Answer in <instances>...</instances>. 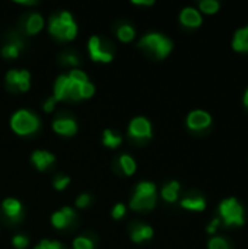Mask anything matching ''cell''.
<instances>
[{
  "instance_id": "obj_1",
  "label": "cell",
  "mask_w": 248,
  "mask_h": 249,
  "mask_svg": "<svg viewBox=\"0 0 248 249\" xmlns=\"http://www.w3.org/2000/svg\"><path fill=\"white\" fill-rule=\"evenodd\" d=\"M48 31L60 41L73 39L77 34V25L67 10H61L53 15L48 20Z\"/></svg>"
},
{
  "instance_id": "obj_2",
  "label": "cell",
  "mask_w": 248,
  "mask_h": 249,
  "mask_svg": "<svg viewBox=\"0 0 248 249\" xmlns=\"http://www.w3.org/2000/svg\"><path fill=\"white\" fill-rule=\"evenodd\" d=\"M156 204V187L149 181L139 182L130 200V209L136 212L152 210Z\"/></svg>"
},
{
  "instance_id": "obj_3",
  "label": "cell",
  "mask_w": 248,
  "mask_h": 249,
  "mask_svg": "<svg viewBox=\"0 0 248 249\" xmlns=\"http://www.w3.org/2000/svg\"><path fill=\"white\" fill-rule=\"evenodd\" d=\"M10 127L19 136H29L39 128V120L28 109H19L10 118Z\"/></svg>"
},
{
  "instance_id": "obj_4",
  "label": "cell",
  "mask_w": 248,
  "mask_h": 249,
  "mask_svg": "<svg viewBox=\"0 0 248 249\" xmlns=\"http://www.w3.org/2000/svg\"><path fill=\"white\" fill-rule=\"evenodd\" d=\"M139 47L151 51L156 58H165L172 50V41L161 34L151 32L139 41Z\"/></svg>"
},
{
  "instance_id": "obj_5",
  "label": "cell",
  "mask_w": 248,
  "mask_h": 249,
  "mask_svg": "<svg viewBox=\"0 0 248 249\" xmlns=\"http://www.w3.org/2000/svg\"><path fill=\"white\" fill-rule=\"evenodd\" d=\"M219 214L227 226H243L246 222L244 209L234 197L225 198L219 204Z\"/></svg>"
},
{
  "instance_id": "obj_6",
  "label": "cell",
  "mask_w": 248,
  "mask_h": 249,
  "mask_svg": "<svg viewBox=\"0 0 248 249\" xmlns=\"http://www.w3.org/2000/svg\"><path fill=\"white\" fill-rule=\"evenodd\" d=\"M6 82L16 88L20 92H26L31 86V74L28 70H16V69H12L7 71L6 74Z\"/></svg>"
},
{
  "instance_id": "obj_7",
  "label": "cell",
  "mask_w": 248,
  "mask_h": 249,
  "mask_svg": "<svg viewBox=\"0 0 248 249\" xmlns=\"http://www.w3.org/2000/svg\"><path fill=\"white\" fill-rule=\"evenodd\" d=\"M129 134L133 139H151L152 137V125L148 118L136 117L129 124Z\"/></svg>"
},
{
  "instance_id": "obj_8",
  "label": "cell",
  "mask_w": 248,
  "mask_h": 249,
  "mask_svg": "<svg viewBox=\"0 0 248 249\" xmlns=\"http://www.w3.org/2000/svg\"><path fill=\"white\" fill-rule=\"evenodd\" d=\"M212 124V117L209 112L202 111V109H196L191 111L187 115V127L193 131H200L208 128Z\"/></svg>"
},
{
  "instance_id": "obj_9",
  "label": "cell",
  "mask_w": 248,
  "mask_h": 249,
  "mask_svg": "<svg viewBox=\"0 0 248 249\" xmlns=\"http://www.w3.org/2000/svg\"><path fill=\"white\" fill-rule=\"evenodd\" d=\"M88 50H89V54H91V58L94 61H101V63H110L113 60V54L107 50H102V44H101V39L94 35L89 38V42H88Z\"/></svg>"
},
{
  "instance_id": "obj_10",
  "label": "cell",
  "mask_w": 248,
  "mask_h": 249,
  "mask_svg": "<svg viewBox=\"0 0 248 249\" xmlns=\"http://www.w3.org/2000/svg\"><path fill=\"white\" fill-rule=\"evenodd\" d=\"M1 210L4 213V216L12 220V222H19L23 217V210H22V204L19 200L16 198H6L1 203Z\"/></svg>"
},
{
  "instance_id": "obj_11",
  "label": "cell",
  "mask_w": 248,
  "mask_h": 249,
  "mask_svg": "<svg viewBox=\"0 0 248 249\" xmlns=\"http://www.w3.org/2000/svg\"><path fill=\"white\" fill-rule=\"evenodd\" d=\"M75 217H76V213L70 207H63L61 210L53 213L51 223L56 229H66L73 223Z\"/></svg>"
},
{
  "instance_id": "obj_12",
  "label": "cell",
  "mask_w": 248,
  "mask_h": 249,
  "mask_svg": "<svg viewBox=\"0 0 248 249\" xmlns=\"http://www.w3.org/2000/svg\"><path fill=\"white\" fill-rule=\"evenodd\" d=\"M56 160V156L47 150H35L31 155V162L38 171H45L50 165H53Z\"/></svg>"
},
{
  "instance_id": "obj_13",
  "label": "cell",
  "mask_w": 248,
  "mask_h": 249,
  "mask_svg": "<svg viewBox=\"0 0 248 249\" xmlns=\"http://www.w3.org/2000/svg\"><path fill=\"white\" fill-rule=\"evenodd\" d=\"M53 130L61 136H73L77 131V124L73 118H56L53 121Z\"/></svg>"
},
{
  "instance_id": "obj_14",
  "label": "cell",
  "mask_w": 248,
  "mask_h": 249,
  "mask_svg": "<svg viewBox=\"0 0 248 249\" xmlns=\"http://www.w3.org/2000/svg\"><path fill=\"white\" fill-rule=\"evenodd\" d=\"M180 20L184 26L197 28L202 25V15L194 7H184L180 13Z\"/></svg>"
},
{
  "instance_id": "obj_15",
  "label": "cell",
  "mask_w": 248,
  "mask_h": 249,
  "mask_svg": "<svg viewBox=\"0 0 248 249\" xmlns=\"http://www.w3.org/2000/svg\"><path fill=\"white\" fill-rule=\"evenodd\" d=\"M69 90H70V80H69L67 74L58 76L56 83H54V95H53V98L56 101L69 99Z\"/></svg>"
},
{
  "instance_id": "obj_16",
  "label": "cell",
  "mask_w": 248,
  "mask_h": 249,
  "mask_svg": "<svg viewBox=\"0 0 248 249\" xmlns=\"http://www.w3.org/2000/svg\"><path fill=\"white\" fill-rule=\"evenodd\" d=\"M130 236H132V241H133V242L139 244V242H143V241L151 239V238L153 236V229H152L149 225H142V223H139V225H134V226H133Z\"/></svg>"
},
{
  "instance_id": "obj_17",
  "label": "cell",
  "mask_w": 248,
  "mask_h": 249,
  "mask_svg": "<svg viewBox=\"0 0 248 249\" xmlns=\"http://www.w3.org/2000/svg\"><path fill=\"white\" fill-rule=\"evenodd\" d=\"M232 48L238 53H248V25L235 32L232 39Z\"/></svg>"
},
{
  "instance_id": "obj_18",
  "label": "cell",
  "mask_w": 248,
  "mask_h": 249,
  "mask_svg": "<svg viewBox=\"0 0 248 249\" xmlns=\"http://www.w3.org/2000/svg\"><path fill=\"white\" fill-rule=\"evenodd\" d=\"M178 191H180V182L177 181H171L168 182L167 185H164L162 191H161V196L165 201L168 203H175L177 198H178Z\"/></svg>"
},
{
  "instance_id": "obj_19",
  "label": "cell",
  "mask_w": 248,
  "mask_h": 249,
  "mask_svg": "<svg viewBox=\"0 0 248 249\" xmlns=\"http://www.w3.org/2000/svg\"><path fill=\"white\" fill-rule=\"evenodd\" d=\"M181 207L190 212H203L206 209V201L203 197H187L181 201Z\"/></svg>"
},
{
  "instance_id": "obj_20",
  "label": "cell",
  "mask_w": 248,
  "mask_h": 249,
  "mask_svg": "<svg viewBox=\"0 0 248 249\" xmlns=\"http://www.w3.org/2000/svg\"><path fill=\"white\" fill-rule=\"evenodd\" d=\"M44 26V19L39 13H31L26 19V32L34 35L39 32Z\"/></svg>"
},
{
  "instance_id": "obj_21",
  "label": "cell",
  "mask_w": 248,
  "mask_h": 249,
  "mask_svg": "<svg viewBox=\"0 0 248 249\" xmlns=\"http://www.w3.org/2000/svg\"><path fill=\"white\" fill-rule=\"evenodd\" d=\"M102 143L107 146V147H111V149H115L117 146L121 144V137L115 133H113L111 130H104L102 133Z\"/></svg>"
},
{
  "instance_id": "obj_22",
  "label": "cell",
  "mask_w": 248,
  "mask_h": 249,
  "mask_svg": "<svg viewBox=\"0 0 248 249\" xmlns=\"http://www.w3.org/2000/svg\"><path fill=\"white\" fill-rule=\"evenodd\" d=\"M120 166L126 175H133L136 172V160L130 155L120 156Z\"/></svg>"
},
{
  "instance_id": "obj_23",
  "label": "cell",
  "mask_w": 248,
  "mask_h": 249,
  "mask_svg": "<svg viewBox=\"0 0 248 249\" xmlns=\"http://www.w3.org/2000/svg\"><path fill=\"white\" fill-rule=\"evenodd\" d=\"M22 48V44L19 41H13V42H9L6 44L3 48H1V55L6 57V58H15L19 55V51Z\"/></svg>"
},
{
  "instance_id": "obj_24",
  "label": "cell",
  "mask_w": 248,
  "mask_h": 249,
  "mask_svg": "<svg viewBox=\"0 0 248 249\" xmlns=\"http://www.w3.org/2000/svg\"><path fill=\"white\" fill-rule=\"evenodd\" d=\"M117 36L123 41V42H129L134 38V29L133 26L123 23L118 29H117Z\"/></svg>"
},
{
  "instance_id": "obj_25",
  "label": "cell",
  "mask_w": 248,
  "mask_h": 249,
  "mask_svg": "<svg viewBox=\"0 0 248 249\" xmlns=\"http://www.w3.org/2000/svg\"><path fill=\"white\" fill-rule=\"evenodd\" d=\"M199 7H200V10H202L203 13H206V15H213V13H216V12L219 10L221 4H219V1H216V0H202V1L199 3Z\"/></svg>"
},
{
  "instance_id": "obj_26",
  "label": "cell",
  "mask_w": 248,
  "mask_h": 249,
  "mask_svg": "<svg viewBox=\"0 0 248 249\" xmlns=\"http://www.w3.org/2000/svg\"><path fill=\"white\" fill-rule=\"evenodd\" d=\"M67 77L70 79L72 83L79 85V86H82V85H85L86 82H89V80H88V76H86L82 70H77V69L70 70V73L67 74Z\"/></svg>"
},
{
  "instance_id": "obj_27",
  "label": "cell",
  "mask_w": 248,
  "mask_h": 249,
  "mask_svg": "<svg viewBox=\"0 0 248 249\" xmlns=\"http://www.w3.org/2000/svg\"><path fill=\"white\" fill-rule=\"evenodd\" d=\"M75 249H94V241L88 236H77L73 241Z\"/></svg>"
},
{
  "instance_id": "obj_28",
  "label": "cell",
  "mask_w": 248,
  "mask_h": 249,
  "mask_svg": "<svg viewBox=\"0 0 248 249\" xmlns=\"http://www.w3.org/2000/svg\"><path fill=\"white\" fill-rule=\"evenodd\" d=\"M209 249H229V244L227 242L225 238L213 236V238L209 241Z\"/></svg>"
},
{
  "instance_id": "obj_29",
  "label": "cell",
  "mask_w": 248,
  "mask_h": 249,
  "mask_svg": "<svg viewBox=\"0 0 248 249\" xmlns=\"http://www.w3.org/2000/svg\"><path fill=\"white\" fill-rule=\"evenodd\" d=\"M69 182H70V178L69 177H66V175H57L54 178V181H53V185H54V188L57 191H61V190H64L69 185Z\"/></svg>"
},
{
  "instance_id": "obj_30",
  "label": "cell",
  "mask_w": 248,
  "mask_h": 249,
  "mask_svg": "<svg viewBox=\"0 0 248 249\" xmlns=\"http://www.w3.org/2000/svg\"><path fill=\"white\" fill-rule=\"evenodd\" d=\"M34 249H66L60 242L57 241H48V239H44L41 241L37 247Z\"/></svg>"
},
{
  "instance_id": "obj_31",
  "label": "cell",
  "mask_w": 248,
  "mask_h": 249,
  "mask_svg": "<svg viewBox=\"0 0 248 249\" xmlns=\"http://www.w3.org/2000/svg\"><path fill=\"white\" fill-rule=\"evenodd\" d=\"M28 244H29V241H28V238H26L25 235L18 233V235H15V236L12 238V245H13L16 249L26 248V247H28Z\"/></svg>"
},
{
  "instance_id": "obj_32",
  "label": "cell",
  "mask_w": 248,
  "mask_h": 249,
  "mask_svg": "<svg viewBox=\"0 0 248 249\" xmlns=\"http://www.w3.org/2000/svg\"><path fill=\"white\" fill-rule=\"evenodd\" d=\"M95 93V88L91 82H86L85 85L80 86V99H86L91 98Z\"/></svg>"
},
{
  "instance_id": "obj_33",
  "label": "cell",
  "mask_w": 248,
  "mask_h": 249,
  "mask_svg": "<svg viewBox=\"0 0 248 249\" xmlns=\"http://www.w3.org/2000/svg\"><path fill=\"white\" fill-rule=\"evenodd\" d=\"M60 61H61L63 64H70V66H77V64H79V58H77V55L73 54V53H66V54H63V55L60 57Z\"/></svg>"
},
{
  "instance_id": "obj_34",
  "label": "cell",
  "mask_w": 248,
  "mask_h": 249,
  "mask_svg": "<svg viewBox=\"0 0 248 249\" xmlns=\"http://www.w3.org/2000/svg\"><path fill=\"white\" fill-rule=\"evenodd\" d=\"M111 214H113V217H114L115 220L121 219V217L126 214V206H124V204H121V203L115 204V206L113 207V212H111Z\"/></svg>"
},
{
  "instance_id": "obj_35",
  "label": "cell",
  "mask_w": 248,
  "mask_h": 249,
  "mask_svg": "<svg viewBox=\"0 0 248 249\" xmlns=\"http://www.w3.org/2000/svg\"><path fill=\"white\" fill-rule=\"evenodd\" d=\"M89 203H91V196H89V194H80V196L76 198V206H77L79 209L88 207Z\"/></svg>"
},
{
  "instance_id": "obj_36",
  "label": "cell",
  "mask_w": 248,
  "mask_h": 249,
  "mask_svg": "<svg viewBox=\"0 0 248 249\" xmlns=\"http://www.w3.org/2000/svg\"><path fill=\"white\" fill-rule=\"evenodd\" d=\"M54 104H56V99L51 96V98H48L45 102H44V111L45 112H50V111H53V108H54Z\"/></svg>"
},
{
  "instance_id": "obj_37",
  "label": "cell",
  "mask_w": 248,
  "mask_h": 249,
  "mask_svg": "<svg viewBox=\"0 0 248 249\" xmlns=\"http://www.w3.org/2000/svg\"><path fill=\"white\" fill-rule=\"evenodd\" d=\"M219 223H221V220H219V219H213V220H212V223L208 226V232H209L210 235H212V233H215V231H216V228L219 226Z\"/></svg>"
},
{
  "instance_id": "obj_38",
  "label": "cell",
  "mask_w": 248,
  "mask_h": 249,
  "mask_svg": "<svg viewBox=\"0 0 248 249\" xmlns=\"http://www.w3.org/2000/svg\"><path fill=\"white\" fill-rule=\"evenodd\" d=\"M133 3L134 4H146V6H149V4H153V0H134Z\"/></svg>"
},
{
  "instance_id": "obj_39",
  "label": "cell",
  "mask_w": 248,
  "mask_h": 249,
  "mask_svg": "<svg viewBox=\"0 0 248 249\" xmlns=\"http://www.w3.org/2000/svg\"><path fill=\"white\" fill-rule=\"evenodd\" d=\"M244 105L248 108V89L246 90V93H244Z\"/></svg>"
},
{
  "instance_id": "obj_40",
  "label": "cell",
  "mask_w": 248,
  "mask_h": 249,
  "mask_svg": "<svg viewBox=\"0 0 248 249\" xmlns=\"http://www.w3.org/2000/svg\"><path fill=\"white\" fill-rule=\"evenodd\" d=\"M20 4H37V1H18Z\"/></svg>"
}]
</instances>
